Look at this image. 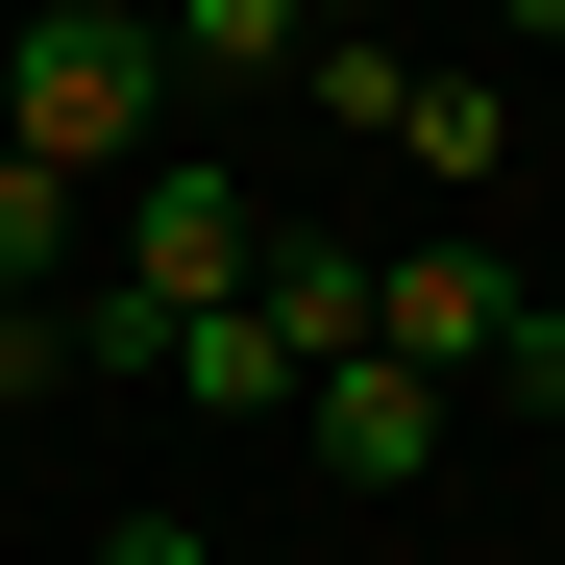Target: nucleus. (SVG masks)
Segmentation results:
<instances>
[{
    "label": "nucleus",
    "mask_w": 565,
    "mask_h": 565,
    "mask_svg": "<svg viewBox=\"0 0 565 565\" xmlns=\"http://www.w3.org/2000/svg\"><path fill=\"white\" fill-rule=\"evenodd\" d=\"M541 565H565V541H541Z\"/></svg>",
    "instance_id": "nucleus-13"
},
{
    "label": "nucleus",
    "mask_w": 565,
    "mask_h": 565,
    "mask_svg": "<svg viewBox=\"0 0 565 565\" xmlns=\"http://www.w3.org/2000/svg\"><path fill=\"white\" fill-rule=\"evenodd\" d=\"M296 74H320V124H369V148L418 124V50H394V25H344V0H320V50H296Z\"/></svg>",
    "instance_id": "nucleus-6"
},
{
    "label": "nucleus",
    "mask_w": 565,
    "mask_h": 565,
    "mask_svg": "<svg viewBox=\"0 0 565 565\" xmlns=\"http://www.w3.org/2000/svg\"><path fill=\"white\" fill-rule=\"evenodd\" d=\"M99 565H222V541H198V516H124V541H99Z\"/></svg>",
    "instance_id": "nucleus-10"
},
{
    "label": "nucleus",
    "mask_w": 565,
    "mask_h": 565,
    "mask_svg": "<svg viewBox=\"0 0 565 565\" xmlns=\"http://www.w3.org/2000/svg\"><path fill=\"white\" fill-rule=\"evenodd\" d=\"M344 25H418V0H344Z\"/></svg>",
    "instance_id": "nucleus-12"
},
{
    "label": "nucleus",
    "mask_w": 565,
    "mask_h": 565,
    "mask_svg": "<svg viewBox=\"0 0 565 565\" xmlns=\"http://www.w3.org/2000/svg\"><path fill=\"white\" fill-rule=\"evenodd\" d=\"M516 394H541V418H565V296H516Z\"/></svg>",
    "instance_id": "nucleus-9"
},
{
    "label": "nucleus",
    "mask_w": 565,
    "mask_h": 565,
    "mask_svg": "<svg viewBox=\"0 0 565 565\" xmlns=\"http://www.w3.org/2000/svg\"><path fill=\"white\" fill-rule=\"evenodd\" d=\"M296 443L344 467V492H418V467H443V394H418V369H394V344H344V369H320V394H296Z\"/></svg>",
    "instance_id": "nucleus-3"
},
{
    "label": "nucleus",
    "mask_w": 565,
    "mask_h": 565,
    "mask_svg": "<svg viewBox=\"0 0 565 565\" xmlns=\"http://www.w3.org/2000/svg\"><path fill=\"white\" fill-rule=\"evenodd\" d=\"M148 99H172V50L124 0H25V50H0V148L25 172H148Z\"/></svg>",
    "instance_id": "nucleus-1"
},
{
    "label": "nucleus",
    "mask_w": 565,
    "mask_h": 565,
    "mask_svg": "<svg viewBox=\"0 0 565 565\" xmlns=\"http://www.w3.org/2000/svg\"><path fill=\"white\" fill-rule=\"evenodd\" d=\"M25 394H74V296H0V418Z\"/></svg>",
    "instance_id": "nucleus-8"
},
{
    "label": "nucleus",
    "mask_w": 565,
    "mask_h": 565,
    "mask_svg": "<svg viewBox=\"0 0 565 565\" xmlns=\"http://www.w3.org/2000/svg\"><path fill=\"white\" fill-rule=\"evenodd\" d=\"M148 50H172V74H222V99H270V74L320 50V0H172Z\"/></svg>",
    "instance_id": "nucleus-4"
},
{
    "label": "nucleus",
    "mask_w": 565,
    "mask_h": 565,
    "mask_svg": "<svg viewBox=\"0 0 565 565\" xmlns=\"http://www.w3.org/2000/svg\"><path fill=\"white\" fill-rule=\"evenodd\" d=\"M492 25H516V50H565V0H492Z\"/></svg>",
    "instance_id": "nucleus-11"
},
{
    "label": "nucleus",
    "mask_w": 565,
    "mask_h": 565,
    "mask_svg": "<svg viewBox=\"0 0 565 565\" xmlns=\"http://www.w3.org/2000/svg\"><path fill=\"white\" fill-rule=\"evenodd\" d=\"M50 270H74V172H25V148H0V296H50Z\"/></svg>",
    "instance_id": "nucleus-7"
},
{
    "label": "nucleus",
    "mask_w": 565,
    "mask_h": 565,
    "mask_svg": "<svg viewBox=\"0 0 565 565\" xmlns=\"http://www.w3.org/2000/svg\"><path fill=\"white\" fill-rule=\"evenodd\" d=\"M394 148L443 172V222H467V198H492V172H516V99H492V74H418V124H394Z\"/></svg>",
    "instance_id": "nucleus-5"
},
{
    "label": "nucleus",
    "mask_w": 565,
    "mask_h": 565,
    "mask_svg": "<svg viewBox=\"0 0 565 565\" xmlns=\"http://www.w3.org/2000/svg\"><path fill=\"white\" fill-rule=\"evenodd\" d=\"M369 344H394L418 394H443V369H516V270L443 222V246H394V270H369Z\"/></svg>",
    "instance_id": "nucleus-2"
}]
</instances>
